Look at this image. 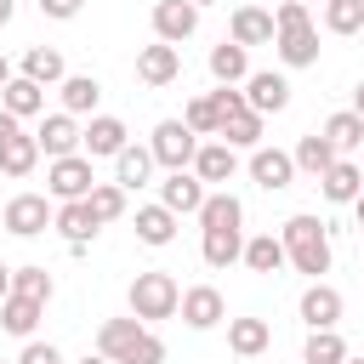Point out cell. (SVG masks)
<instances>
[{"label":"cell","mask_w":364,"mask_h":364,"mask_svg":"<svg viewBox=\"0 0 364 364\" xmlns=\"http://www.w3.org/2000/svg\"><path fill=\"white\" fill-rule=\"evenodd\" d=\"M279 239H284V262L296 267V273H307V279H318V273H330V262H336V250H330V228L318 222V216H307V210H296L284 228H279Z\"/></svg>","instance_id":"1"},{"label":"cell","mask_w":364,"mask_h":364,"mask_svg":"<svg viewBox=\"0 0 364 364\" xmlns=\"http://www.w3.org/2000/svg\"><path fill=\"white\" fill-rule=\"evenodd\" d=\"M176 301H182V284L171 279V273H136L131 279V313L142 318V324H154V318H176Z\"/></svg>","instance_id":"2"},{"label":"cell","mask_w":364,"mask_h":364,"mask_svg":"<svg viewBox=\"0 0 364 364\" xmlns=\"http://www.w3.org/2000/svg\"><path fill=\"white\" fill-rule=\"evenodd\" d=\"M148 154H154V165H165V171H188L193 154H199V136H193L182 119H159L154 136H148Z\"/></svg>","instance_id":"3"},{"label":"cell","mask_w":364,"mask_h":364,"mask_svg":"<svg viewBox=\"0 0 364 364\" xmlns=\"http://www.w3.org/2000/svg\"><path fill=\"white\" fill-rule=\"evenodd\" d=\"M91 182H97V171H91L85 154H63V159L46 165V193H51L57 205H63V199H85Z\"/></svg>","instance_id":"4"},{"label":"cell","mask_w":364,"mask_h":364,"mask_svg":"<svg viewBox=\"0 0 364 364\" xmlns=\"http://www.w3.org/2000/svg\"><path fill=\"white\" fill-rule=\"evenodd\" d=\"M0 228L17 233V239L46 233V228H51V199H46V193H11V199L0 205Z\"/></svg>","instance_id":"5"},{"label":"cell","mask_w":364,"mask_h":364,"mask_svg":"<svg viewBox=\"0 0 364 364\" xmlns=\"http://www.w3.org/2000/svg\"><path fill=\"white\" fill-rule=\"evenodd\" d=\"M245 108L262 114V119H267V114H284V108H290V80H284L279 68H250V74H245Z\"/></svg>","instance_id":"6"},{"label":"cell","mask_w":364,"mask_h":364,"mask_svg":"<svg viewBox=\"0 0 364 364\" xmlns=\"http://www.w3.org/2000/svg\"><path fill=\"white\" fill-rule=\"evenodd\" d=\"M296 313H301V324H307V330H336V324H341V313H347V301H341V290H336V284L313 279V284L301 290Z\"/></svg>","instance_id":"7"},{"label":"cell","mask_w":364,"mask_h":364,"mask_svg":"<svg viewBox=\"0 0 364 364\" xmlns=\"http://www.w3.org/2000/svg\"><path fill=\"white\" fill-rule=\"evenodd\" d=\"M51 228H57V233H63V245L80 256V250L97 239V228H102V222L91 216V205H85V199H63V205L51 210Z\"/></svg>","instance_id":"8"},{"label":"cell","mask_w":364,"mask_h":364,"mask_svg":"<svg viewBox=\"0 0 364 364\" xmlns=\"http://www.w3.org/2000/svg\"><path fill=\"white\" fill-rule=\"evenodd\" d=\"M176 313H182V324H188V330H216V324L228 318V301H222V290H216V284H193V290H182Z\"/></svg>","instance_id":"9"},{"label":"cell","mask_w":364,"mask_h":364,"mask_svg":"<svg viewBox=\"0 0 364 364\" xmlns=\"http://www.w3.org/2000/svg\"><path fill=\"white\" fill-rule=\"evenodd\" d=\"M125 142H131V131H125V119H119V114H91V125L80 131L85 159H114Z\"/></svg>","instance_id":"10"},{"label":"cell","mask_w":364,"mask_h":364,"mask_svg":"<svg viewBox=\"0 0 364 364\" xmlns=\"http://www.w3.org/2000/svg\"><path fill=\"white\" fill-rule=\"evenodd\" d=\"M193 28H199V6L193 0H154V40L182 46Z\"/></svg>","instance_id":"11"},{"label":"cell","mask_w":364,"mask_h":364,"mask_svg":"<svg viewBox=\"0 0 364 364\" xmlns=\"http://www.w3.org/2000/svg\"><path fill=\"white\" fill-rule=\"evenodd\" d=\"M250 182L267 188V193H284L296 182V159L284 148H250Z\"/></svg>","instance_id":"12"},{"label":"cell","mask_w":364,"mask_h":364,"mask_svg":"<svg viewBox=\"0 0 364 364\" xmlns=\"http://www.w3.org/2000/svg\"><path fill=\"white\" fill-rule=\"evenodd\" d=\"M273 51H279L284 68H313V63H318V28H313V23L279 28V34H273Z\"/></svg>","instance_id":"13"},{"label":"cell","mask_w":364,"mask_h":364,"mask_svg":"<svg viewBox=\"0 0 364 364\" xmlns=\"http://www.w3.org/2000/svg\"><path fill=\"white\" fill-rule=\"evenodd\" d=\"M176 74H182V51H176V46L154 40V46H142V51H136V80H142V85H154V91H159V85H171Z\"/></svg>","instance_id":"14"},{"label":"cell","mask_w":364,"mask_h":364,"mask_svg":"<svg viewBox=\"0 0 364 364\" xmlns=\"http://www.w3.org/2000/svg\"><path fill=\"white\" fill-rule=\"evenodd\" d=\"M34 142H40V154L46 159H63V154H80V119L74 114H46L40 119V131H34Z\"/></svg>","instance_id":"15"},{"label":"cell","mask_w":364,"mask_h":364,"mask_svg":"<svg viewBox=\"0 0 364 364\" xmlns=\"http://www.w3.org/2000/svg\"><path fill=\"white\" fill-rule=\"evenodd\" d=\"M228 40L233 46H273V11H262V6H233V17H228Z\"/></svg>","instance_id":"16"},{"label":"cell","mask_w":364,"mask_h":364,"mask_svg":"<svg viewBox=\"0 0 364 364\" xmlns=\"http://www.w3.org/2000/svg\"><path fill=\"white\" fill-rule=\"evenodd\" d=\"M205 193H210V188H205L193 171H171V176L159 182V205L176 210V216H193V210L205 205Z\"/></svg>","instance_id":"17"},{"label":"cell","mask_w":364,"mask_h":364,"mask_svg":"<svg viewBox=\"0 0 364 364\" xmlns=\"http://www.w3.org/2000/svg\"><path fill=\"white\" fill-rule=\"evenodd\" d=\"M188 171H193L205 188H210V182H228V176L239 171V148H228L222 136H216V142H199V154H193V165H188Z\"/></svg>","instance_id":"18"},{"label":"cell","mask_w":364,"mask_h":364,"mask_svg":"<svg viewBox=\"0 0 364 364\" xmlns=\"http://www.w3.org/2000/svg\"><path fill=\"white\" fill-rule=\"evenodd\" d=\"M142 330H148V324H142L136 313H131V318H102V324H97V353H102V358H114V364H125V353L136 347V336H142Z\"/></svg>","instance_id":"19"},{"label":"cell","mask_w":364,"mask_h":364,"mask_svg":"<svg viewBox=\"0 0 364 364\" xmlns=\"http://www.w3.org/2000/svg\"><path fill=\"white\" fill-rule=\"evenodd\" d=\"M0 108L17 114V119H34V114H46V85H34L28 74H11L0 85Z\"/></svg>","instance_id":"20"},{"label":"cell","mask_w":364,"mask_h":364,"mask_svg":"<svg viewBox=\"0 0 364 364\" xmlns=\"http://www.w3.org/2000/svg\"><path fill=\"white\" fill-rule=\"evenodd\" d=\"M176 222H182V216L165 210L159 199H154V205H136V239H142L148 250H165V245L176 239Z\"/></svg>","instance_id":"21"},{"label":"cell","mask_w":364,"mask_h":364,"mask_svg":"<svg viewBox=\"0 0 364 364\" xmlns=\"http://www.w3.org/2000/svg\"><path fill=\"white\" fill-rule=\"evenodd\" d=\"M290 159H296V171H301V176H313V182H318V176H324L341 154L330 148V136H324V131H307V136L290 148Z\"/></svg>","instance_id":"22"},{"label":"cell","mask_w":364,"mask_h":364,"mask_svg":"<svg viewBox=\"0 0 364 364\" xmlns=\"http://www.w3.org/2000/svg\"><path fill=\"white\" fill-rule=\"evenodd\" d=\"M358 188H364V171H358L347 154H341V159L318 176V193H324L330 205H353V199H358Z\"/></svg>","instance_id":"23"},{"label":"cell","mask_w":364,"mask_h":364,"mask_svg":"<svg viewBox=\"0 0 364 364\" xmlns=\"http://www.w3.org/2000/svg\"><path fill=\"white\" fill-rule=\"evenodd\" d=\"M199 256H205V267H233L245 256V228H205Z\"/></svg>","instance_id":"24"},{"label":"cell","mask_w":364,"mask_h":364,"mask_svg":"<svg viewBox=\"0 0 364 364\" xmlns=\"http://www.w3.org/2000/svg\"><path fill=\"white\" fill-rule=\"evenodd\" d=\"M228 347L239 358H262L273 347V324L267 318H228Z\"/></svg>","instance_id":"25"},{"label":"cell","mask_w":364,"mask_h":364,"mask_svg":"<svg viewBox=\"0 0 364 364\" xmlns=\"http://www.w3.org/2000/svg\"><path fill=\"white\" fill-rule=\"evenodd\" d=\"M34 165H40V142H34V131H17V136H6V142H0V176L23 182Z\"/></svg>","instance_id":"26"},{"label":"cell","mask_w":364,"mask_h":364,"mask_svg":"<svg viewBox=\"0 0 364 364\" xmlns=\"http://www.w3.org/2000/svg\"><path fill=\"white\" fill-rule=\"evenodd\" d=\"M57 91H63V114H97V102H102V85H97V74H63L57 80Z\"/></svg>","instance_id":"27"},{"label":"cell","mask_w":364,"mask_h":364,"mask_svg":"<svg viewBox=\"0 0 364 364\" xmlns=\"http://www.w3.org/2000/svg\"><path fill=\"white\" fill-rule=\"evenodd\" d=\"M245 74H250V51L245 46H233V40L210 46V80L216 85H245Z\"/></svg>","instance_id":"28"},{"label":"cell","mask_w":364,"mask_h":364,"mask_svg":"<svg viewBox=\"0 0 364 364\" xmlns=\"http://www.w3.org/2000/svg\"><path fill=\"white\" fill-rule=\"evenodd\" d=\"M148 176H154V154H148V148H136V142H125V148L114 154V182L131 193V188H142Z\"/></svg>","instance_id":"29"},{"label":"cell","mask_w":364,"mask_h":364,"mask_svg":"<svg viewBox=\"0 0 364 364\" xmlns=\"http://www.w3.org/2000/svg\"><path fill=\"white\" fill-rule=\"evenodd\" d=\"M199 216V228H245V205H239V193H205V205L193 210Z\"/></svg>","instance_id":"30"},{"label":"cell","mask_w":364,"mask_h":364,"mask_svg":"<svg viewBox=\"0 0 364 364\" xmlns=\"http://www.w3.org/2000/svg\"><path fill=\"white\" fill-rule=\"evenodd\" d=\"M40 313H46V301H28V296H17V290H11V296L0 301V330H11V336H23V341H28V336H34V324H40Z\"/></svg>","instance_id":"31"},{"label":"cell","mask_w":364,"mask_h":364,"mask_svg":"<svg viewBox=\"0 0 364 364\" xmlns=\"http://www.w3.org/2000/svg\"><path fill=\"white\" fill-rule=\"evenodd\" d=\"M17 74H28L34 85H57V80H63L68 68H63V51H57V46H28V51H23V68H17Z\"/></svg>","instance_id":"32"},{"label":"cell","mask_w":364,"mask_h":364,"mask_svg":"<svg viewBox=\"0 0 364 364\" xmlns=\"http://www.w3.org/2000/svg\"><path fill=\"white\" fill-rule=\"evenodd\" d=\"M250 273H279L284 267V239L279 233H256V239H245V256H239Z\"/></svg>","instance_id":"33"},{"label":"cell","mask_w":364,"mask_h":364,"mask_svg":"<svg viewBox=\"0 0 364 364\" xmlns=\"http://www.w3.org/2000/svg\"><path fill=\"white\" fill-rule=\"evenodd\" d=\"M318 131L330 136V148H336V154H353V148H364V119H358L353 108H341V114H330V119H324Z\"/></svg>","instance_id":"34"},{"label":"cell","mask_w":364,"mask_h":364,"mask_svg":"<svg viewBox=\"0 0 364 364\" xmlns=\"http://www.w3.org/2000/svg\"><path fill=\"white\" fill-rule=\"evenodd\" d=\"M228 148H262V114H250V108H239L233 119H222V131H216Z\"/></svg>","instance_id":"35"},{"label":"cell","mask_w":364,"mask_h":364,"mask_svg":"<svg viewBox=\"0 0 364 364\" xmlns=\"http://www.w3.org/2000/svg\"><path fill=\"white\" fill-rule=\"evenodd\" d=\"M85 205H91V216L108 228V222H119V216H125V188H119V182H91Z\"/></svg>","instance_id":"36"},{"label":"cell","mask_w":364,"mask_h":364,"mask_svg":"<svg viewBox=\"0 0 364 364\" xmlns=\"http://www.w3.org/2000/svg\"><path fill=\"white\" fill-rule=\"evenodd\" d=\"M11 290H17V296H28V301H51V296H57V279H51L46 267H34V262H28V267H11Z\"/></svg>","instance_id":"37"},{"label":"cell","mask_w":364,"mask_h":364,"mask_svg":"<svg viewBox=\"0 0 364 364\" xmlns=\"http://www.w3.org/2000/svg\"><path fill=\"white\" fill-rule=\"evenodd\" d=\"M301 358H307V364H341V358H347V341H341V330H307V347H301Z\"/></svg>","instance_id":"38"},{"label":"cell","mask_w":364,"mask_h":364,"mask_svg":"<svg viewBox=\"0 0 364 364\" xmlns=\"http://www.w3.org/2000/svg\"><path fill=\"white\" fill-rule=\"evenodd\" d=\"M324 28L330 34H358L364 28V0H324Z\"/></svg>","instance_id":"39"},{"label":"cell","mask_w":364,"mask_h":364,"mask_svg":"<svg viewBox=\"0 0 364 364\" xmlns=\"http://www.w3.org/2000/svg\"><path fill=\"white\" fill-rule=\"evenodd\" d=\"M182 125H188L193 136H216V108H210V97H188Z\"/></svg>","instance_id":"40"},{"label":"cell","mask_w":364,"mask_h":364,"mask_svg":"<svg viewBox=\"0 0 364 364\" xmlns=\"http://www.w3.org/2000/svg\"><path fill=\"white\" fill-rule=\"evenodd\" d=\"M210 108H216V131H222V119H233V114L245 108V91H239V85H216V91H210Z\"/></svg>","instance_id":"41"},{"label":"cell","mask_w":364,"mask_h":364,"mask_svg":"<svg viewBox=\"0 0 364 364\" xmlns=\"http://www.w3.org/2000/svg\"><path fill=\"white\" fill-rule=\"evenodd\" d=\"M125 364H165V341H159L154 330H142V336H136V347L125 353Z\"/></svg>","instance_id":"42"},{"label":"cell","mask_w":364,"mask_h":364,"mask_svg":"<svg viewBox=\"0 0 364 364\" xmlns=\"http://www.w3.org/2000/svg\"><path fill=\"white\" fill-rule=\"evenodd\" d=\"M296 23H313V6H301V0H279V6H273V34H279V28H296Z\"/></svg>","instance_id":"43"},{"label":"cell","mask_w":364,"mask_h":364,"mask_svg":"<svg viewBox=\"0 0 364 364\" xmlns=\"http://www.w3.org/2000/svg\"><path fill=\"white\" fill-rule=\"evenodd\" d=\"M17 364H63V353H57L51 341H34V336H28L23 353H17Z\"/></svg>","instance_id":"44"},{"label":"cell","mask_w":364,"mask_h":364,"mask_svg":"<svg viewBox=\"0 0 364 364\" xmlns=\"http://www.w3.org/2000/svg\"><path fill=\"white\" fill-rule=\"evenodd\" d=\"M80 6H85V0H40V11H46L51 23H68V17H80Z\"/></svg>","instance_id":"45"},{"label":"cell","mask_w":364,"mask_h":364,"mask_svg":"<svg viewBox=\"0 0 364 364\" xmlns=\"http://www.w3.org/2000/svg\"><path fill=\"white\" fill-rule=\"evenodd\" d=\"M17 131H23V119H17V114H6V108H0V142H6V136H17Z\"/></svg>","instance_id":"46"},{"label":"cell","mask_w":364,"mask_h":364,"mask_svg":"<svg viewBox=\"0 0 364 364\" xmlns=\"http://www.w3.org/2000/svg\"><path fill=\"white\" fill-rule=\"evenodd\" d=\"M11 17H17V0H0V28H6Z\"/></svg>","instance_id":"47"},{"label":"cell","mask_w":364,"mask_h":364,"mask_svg":"<svg viewBox=\"0 0 364 364\" xmlns=\"http://www.w3.org/2000/svg\"><path fill=\"white\" fill-rule=\"evenodd\" d=\"M353 114H358V119H364V80H358V85H353Z\"/></svg>","instance_id":"48"},{"label":"cell","mask_w":364,"mask_h":364,"mask_svg":"<svg viewBox=\"0 0 364 364\" xmlns=\"http://www.w3.org/2000/svg\"><path fill=\"white\" fill-rule=\"evenodd\" d=\"M6 296H11V267L0 262V301H6Z\"/></svg>","instance_id":"49"},{"label":"cell","mask_w":364,"mask_h":364,"mask_svg":"<svg viewBox=\"0 0 364 364\" xmlns=\"http://www.w3.org/2000/svg\"><path fill=\"white\" fill-rule=\"evenodd\" d=\"M353 216H358V228H364V188H358V199H353Z\"/></svg>","instance_id":"50"},{"label":"cell","mask_w":364,"mask_h":364,"mask_svg":"<svg viewBox=\"0 0 364 364\" xmlns=\"http://www.w3.org/2000/svg\"><path fill=\"white\" fill-rule=\"evenodd\" d=\"M80 364H114V358H102V353H85V358H80Z\"/></svg>","instance_id":"51"},{"label":"cell","mask_w":364,"mask_h":364,"mask_svg":"<svg viewBox=\"0 0 364 364\" xmlns=\"http://www.w3.org/2000/svg\"><path fill=\"white\" fill-rule=\"evenodd\" d=\"M6 80H11V63H6V57H0V85H6Z\"/></svg>","instance_id":"52"},{"label":"cell","mask_w":364,"mask_h":364,"mask_svg":"<svg viewBox=\"0 0 364 364\" xmlns=\"http://www.w3.org/2000/svg\"><path fill=\"white\" fill-rule=\"evenodd\" d=\"M193 6H199V11H205V6H216V0H193Z\"/></svg>","instance_id":"53"},{"label":"cell","mask_w":364,"mask_h":364,"mask_svg":"<svg viewBox=\"0 0 364 364\" xmlns=\"http://www.w3.org/2000/svg\"><path fill=\"white\" fill-rule=\"evenodd\" d=\"M341 364H364V358H353V353H347V358H341Z\"/></svg>","instance_id":"54"},{"label":"cell","mask_w":364,"mask_h":364,"mask_svg":"<svg viewBox=\"0 0 364 364\" xmlns=\"http://www.w3.org/2000/svg\"><path fill=\"white\" fill-rule=\"evenodd\" d=\"M301 6H313V0H301ZM318 6H324V0H318Z\"/></svg>","instance_id":"55"},{"label":"cell","mask_w":364,"mask_h":364,"mask_svg":"<svg viewBox=\"0 0 364 364\" xmlns=\"http://www.w3.org/2000/svg\"><path fill=\"white\" fill-rule=\"evenodd\" d=\"M358 34H364V28H358Z\"/></svg>","instance_id":"56"}]
</instances>
